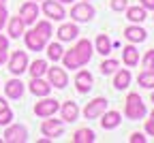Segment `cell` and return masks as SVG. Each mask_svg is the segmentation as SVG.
Returning a JSON list of instances; mask_svg holds the SVG:
<instances>
[{"label":"cell","instance_id":"cell-1","mask_svg":"<svg viewBox=\"0 0 154 143\" xmlns=\"http://www.w3.org/2000/svg\"><path fill=\"white\" fill-rule=\"evenodd\" d=\"M124 113H126V117H128V120H141V117L146 115V105H143V100H141V96H139V94L131 92V94L126 96V107H124Z\"/></svg>","mask_w":154,"mask_h":143},{"label":"cell","instance_id":"cell-2","mask_svg":"<svg viewBox=\"0 0 154 143\" xmlns=\"http://www.w3.org/2000/svg\"><path fill=\"white\" fill-rule=\"evenodd\" d=\"M26 68H28V56H26V51H19V49L13 51L11 58H9V71L13 75H22Z\"/></svg>","mask_w":154,"mask_h":143},{"label":"cell","instance_id":"cell-3","mask_svg":"<svg viewBox=\"0 0 154 143\" xmlns=\"http://www.w3.org/2000/svg\"><path fill=\"white\" fill-rule=\"evenodd\" d=\"M71 17L75 19V22H90V19L94 17V7L88 2H77L73 9H71Z\"/></svg>","mask_w":154,"mask_h":143},{"label":"cell","instance_id":"cell-4","mask_svg":"<svg viewBox=\"0 0 154 143\" xmlns=\"http://www.w3.org/2000/svg\"><path fill=\"white\" fill-rule=\"evenodd\" d=\"M58 109H60V103H58L56 98H43L41 103L34 105V113L38 117H51Z\"/></svg>","mask_w":154,"mask_h":143},{"label":"cell","instance_id":"cell-5","mask_svg":"<svg viewBox=\"0 0 154 143\" xmlns=\"http://www.w3.org/2000/svg\"><path fill=\"white\" fill-rule=\"evenodd\" d=\"M43 13L49 19H54V22H62L66 17L64 9H62V2H58V0H45L43 2Z\"/></svg>","mask_w":154,"mask_h":143},{"label":"cell","instance_id":"cell-6","mask_svg":"<svg viewBox=\"0 0 154 143\" xmlns=\"http://www.w3.org/2000/svg\"><path fill=\"white\" fill-rule=\"evenodd\" d=\"M47 73V81H49V86H54V88H66V84H69V75H66V71L64 68H58V66H54V68H47L45 71Z\"/></svg>","mask_w":154,"mask_h":143},{"label":"cell","instance_id":"cell-7","mask_svg":"<svg viewBox=\"0 0 154 143\" xmlns=\"http://www.w3.org/2000/svg\"><path fill=\"white\" fill-rule=\"evenodd\" d=\"M105 109H107V98L99 96V98L90 100V103L86 105L84 115H86V120H94V117H101V113H103Z\"/></svg>","mask_w":154,"mask_h":143},{"label":"cell","instance_id":"cell-8","mask_svg":"<svg viewBox=\"0 0 154 143\" xmlns=\"http://www.w3.org/2000/svg\"><path fill=\"white\" fill-rule=\"evenodd\" d=\"M73 51H75L77 60L82 62V66L90 62V58H92V53H94V51H92V43H90L88 38H82L79 43H77V45L73 47Z\"/></svg>","mask_w":154,"mask_h":143},{"label":"cell","instance_id":"cell-9","mask_svg":"<svg viewBox=\"0 0 154 143\" xmlns=\"http://www.w3.org/2000/svg\"><path fill=\"white\" fill-rule=\"evenodd\" d=\"M41 132L47 139H56V137H60L64 132V126H62L60 120H45L43 124H41Z\"/></svg>","mask_w":154,"mask_h":143},{"label":"cell","instance_id":"cell-10","mask_svg":"<svg viewBox=\"0 0 154 143\" xmlns=\"http://www.w3.org/2000/svg\"><path fill=\"white\" fill-rule=\"evenodd\" d=\"M26 139H28L26 126L15 124V126H9V128L5 130V141H9V143H24Z\"/></svg>","mask_w":154,"mask_h":143},{"label":"cell","instance_id":"cell-11","mask_svg":"<svg viewBox=\"0 0 154 143\" xmlns=\"http://www.w3.org/2000/svg\"><path fill=\"white\" fill-rule=\"evenodd\" d=\"M24 38H26L28 49H32V51H41V49L47 45V38H43V36L38 34L34 28H32V30H28V32H24Z\"/></svg>","mask_w":154,"mask_h":143},{"label":"cell","instance_id":"cell-12","mask_svg":"<svg viewBox=\"0 0 154 143\" xmlns=\"http://www.w3.org/2000/svg\"><path fill=\"white\" fill-rule=\"evenodd\" d=\"M19 17H22L24 24H34L38 17V7L36 2H24L22 9H19Z\"/></svg>","mask_w":154,"mask_h":143},{"label":"cell","instance_id":"cell-13","mask_svg":"<svg viewBox=\"0 0 154 143\" xmlns=\"http://www.w3.org/2000/svg\"><path fill=\"white\" fill-rule=\"evenodd\" d=\"M92 75L88 73V71H79L77 73V77H75V86H77V92H82V94H86V92H90L92 90Z\"/></svg>","mask_w":154,"mask_h":143},{"label":"cell","instance_id":"cell-14","mask_svg":"<svg viewBox=\"0 0 154 143\" xmlns=\"http://www.w3.org/2000/svg\"><path fill=\"white\" fill-rule=\"evenodd\" d=\"M101 117H103V120H101V126H103L105 130L116 128V126L122 122V115H120L118 111H107V109H105V111L101 113Z\"/></svg>","mask_w":154,"mask_h":143},{"label":"cell","instance_id":"cell-15","mask_svg":"<svg viewBox=\"0 0 154 143\" xmlns=\"http://www.w3.org/2000/svg\"><path fill=\"white\" fill-rule=\"evenodd\" d=\"M49 90H51L49 81H43L41 77H32V81H30V92H32L34 96H47Z\"/></svg>","mask_w":154,"mask_h":143},{"label":"cell","instance_id":"cell-16","mask_svg":"<svg viewBox=\"0 0 154 143\" xmlns=\"http://www.w3.org/2000/svg\"><path fill=\"white\" fill-rule=\"evenodd\" d=\"M60 113H62V120L64 122H75L77 117H79V107H77V103L69 100V103H64L60 107Z\"/></svg>","mask_w":154,"mask_h":143},{"label":"cell","instance_id":"cell-17","mask_svg":"<svg viewBox=\"0 0 154 143\" xmlns=\"http://www.w3.org/2000/svg\"><path fill=\"white\" fill-rule=\"evenodd\" d=\"M146 30L141 26H126L124 28V36L131 41V43H141V41H146Z\"/></svg>","mask_w":154,"mask_h":143},{"label":"cell","instance_id":"cell-18","mask_svg":"<svg viewBox=\"0 0 154 143\" xmlns=\"http://www.w3.org/2000/svg\"><path fill=\"white\" fill-rule=\"evenodd\" d=\"M5 92H7L9 98H22V94H24V84H22L19 79H11V81H7Z\"/></svg>","mask_w":154,"mask_h":143},{"label":"cell","instance_id":"cell-19","mask_svg":"<svg viewBox=\"0 0 154 143\" xmlns=\"http://www.w3.org/2000/svg\"><path fill=\"white\" fill-rule=\"evenodd\" d=\"M77 34H79V28L75 24H62L58 28V38L60 41H73V38H77Z\"/></svg>","mask_w":154,"mask_h":143},{"label":"cell","instance_id":"cell-20","mask_svg":"<svg viewBox=\"0 0 154 143\" xmlns=\"http://www.w3.org/2000/svg\"><path fill=\"white\" fill-rule=\"evenodd\" d=\"M126 19H131L133 24H141L146 19V9L139 5V7H126Z\"/></svg>","mask_w":154,"mask_h":143},{"label":"cell","instance_id":"cell-21","mask_svg":"<svg viewBox=\"0 0 154 143\" xmlns=\"http://www.w3.org/2000/svg\"><path fill=\"white\" fill-rule=\"evenodd\" d=\"M122 60H124L126 66H135V64L139 62V51L135 49L133 45H126V47L122 49Z\"/></svg>","mask_w":154,"mask_h":143},{"label":"cell","instance_id":"cell-22","mask_svg":"<svg viewBox=\"0 0 154 143\" xmlns=\"http://www.w3.org/2000/svg\"><path fill=\"white\" fill-rule=\"evenodd\" d=\"M24 22H22V17H11V22H9V36H13V38H19L24 34Z\"/></svg>","mask_w":154,"mask_h":143},{"label":"cell","instance_id":"cell-23","mask_svg":"<svg viewBox=\"0 0 154 143\" xmlns=\"http://www.w3.org/2000/svg\"><path fill=\"white\" fill-rule=\"evenodd\" d=\"M128 84H131V73H128L126 68H122V71H116L113 86L118 88V90H124V88H128Z\"/></svg>","mask_w":154,"mask_h":143},{"label":"cell","instance_id":"cell-24","mask_svg":"<svg viewBox=\"0 0 154 143\" xmlns=\"http://www.w3.org/2000/svg\"><path fill=\"white\" fill-rule=\"evenodd\" d=\"M94 130H90V128H79L75 135H73V143H92L94 141Z\"/></svg>","mask_w":154,"mask_h":143},{"label":"cell","instance_id":"cell-25","mask_svg":"<svg viewBox=\"0 0 154 143\" xmlns=\"http://www.w3.org/2000/svg\"><path fill=\"white\" fill-rule=\"evenodd\" d=\"M60 60L64 62V68H71V71H75V68H79V66H82V62L77 60V56H75L73 49H71V51H64Z\"/></svg>","mask_w":154,"mask_h":143},{"label":"cell","instance_id":"cell-26","mask_svg":"<svg viewBox=\"0 0 154 143\" xmlns=\"http://www.w3.org/2000/svg\"><path fill=\"white\" fill-rule=\"evenodd\" d=\"M137 81H139L141 88H148V90L154 88V68H146L143 73H139Z\"/></svg>","mask_w":154,"mask_h":143},{"label":"cell","instance_id":"cell-27","mask_svg":"<svg viewBox=\"0 0 154 143\" xmlns=\"http://www.w3.org/2000/svg\"><path fill=\"white\" fill-rule=\"evenodd\" d=\"M96 51H99L101 56H109L111 53V41L105 34H99V38H96Z\"/></svg>","mask_w":154,"mask_h":143},{"label":"cell","instance_id":"cell-28","mask_svg":"<svg viewBox=\"0 0 154 143\" xmlns=\"http://www.w3.org/2000/svg\"><path fill=\"white\" fill-rule=\"evenodd\" d=\"M26 71H30L32 77H41L47 71V62H45V60H34V62L30 64V68H26Z\"/></svg>","mask_w":154,"mask_h":143},{"label":"cell","instance_id":"cell-29","mask_svg":"<svg viewBox=\"0 0 154 143\" xmlns=\"http://www.w3.org/2000/svg\"><path fill=\"white\" fill-rule=\"evenodd\" d=\"M62 53H64V49L60 47V43H51V45H47V58L54 60V62H58V60L62 58Z\"/></svg>","mask_w":154,"mask_h":143},{"label":"cell","instance_id":"cell-30","mask_svg":"<svg viewBox=\"0 0 154 143\" xmlns=\"http://www.w3.org/2000/svg\"><path fill=\"white\" fill-rule=\"evenodd\" d=\"M118 66H120L118 60H103L99 68H101V73H103V75H111V73L118 71Z\"/></svg>","mask_w":154,"mask_h":143},{"label":"cell","instance_id":"cell-31","mask_svg":"<svg viewBox=\"0 0 154 143\" xmlns=\"http://www.w3.org/2000/svg\"><path fill=\"white\" fill-rule=\"evenodd\" d=\"M34 30L41 34L43 38H49L54 32H51V24L49 22H36V26H34Z\"/></svg>","mask_w":154,"mask_h":143},{"label":"cell","instance_id":"cell-32","mask_svg":"<svg viewBox=\"0 0 154 143\" xmlns=\"http://www.w3.org/2000/svg\"><path fill=\"white\" fill-rule=\"evenodd\" d=\"M11 120H13V111H11L9 107H5L2 111H0V126H7V124H11Z\"/></svg>","mask_w":154,"mask_h":143},{"label":"cell","instance_id":"cell-33","mask_svg":"<svg viewBox=\"0 0 154 143\" xmlns=\"http://www.w3.org/2000/svg\"><path fill=\"white\" fill-rule=\"evenodd\" d=\"M143 68H154V49L146 51V56H143Z\"/></svg>","mask_w":154,"mask_h":143},{"label":"cell","instance_id":"cell-34","mask_svg":"<svg viewBox=\"0 0 154 143\" xmlns=\"http://www.w3.org/2000/svg\"><path fill=\"white\" fill-rule=\"evenodd\" d=\"M126 7H128L126 0H111V9H113V11H118V13H120V11H124Z\"/></svg>","mask_w":154,"mask_h":143},{"label":"cell","instance_id":"cell-35","mask_svg":"<svg viewBox=\"0 0 154 143\" xmlns=\"http://www.w3.org/2000/svg\"><path fill=\"white\" fill-rule=\"evenodd\" d=\"M128 141H131V143H146V137H143L141 132H133Z\"/></svg>","mask_w":154,"mask_h":143},{"label":"cell","instance_id":"cell-36","mask_svg":"<svg viewBox=\"0 0 154 143\" xmlns=\"http://www.w3.org/2000/svg\"><path fill=\"white\" fill-rule=\"evenodd\" d=\"M7 17H9L7 9H5V7H0V30H2V26L7 24Z\"/></svg>","mask_w":154,"mask_h":143},{"label":"cell","instance_id":"cell-37","mask_svg":"<svg viewBox=\"0 0 154 143\" xmlns=\"http://www.w3.org/2000/svg\"><path fill=\"white\" fill-rule=\"evenodd\" d=\"M146 132H148L150 137H154V120H152V117L146 122Z\"/></svg>","mask_w":154,"mask_h":143},{"label":"cell","instance_id":"cell-38","mask_svg":"<svg viewBox=\"0 0 154 143\" xmlns=\"http://www.w3.org/2000/svg\"><path fill=\"white\" fill-rule=\"evenodd\" d=\"M139 2H141V7L148 11V9H152L154 11V0H139Z\"/></svg>","mask_w":154,"mask_h":143},{"label":"cell","instance_id":"cell-39","mask_svg":"<svg viewBox=\"0 0 154 143\" xmlns=\"http://www.w3.org/2000/svg\"><path fill=\"white\" fill-rule=\"evenodd\" d=\"M0 49H9V41H7V36H2V34H0Z\"/></svg>","mask_w":154,"mask_h":143},{"label":"cell","instance_id":"cell-40","mask_svg":"<svg viewBox=\"0 0 154 143\" xmlns=\"http://www.w3.org/2000/svg\"><path fill=\"white\" fill-rule=\"evenodd\" d=\"M7 62V49H0V64Z\"/></svg>","mask_w":154,"mask_h":143},{"label":"cell","instance_id":"cell-41","mask_svg":"<svg viewBox=\"0 0 154 143\" xmlns=\"http://www.w3.org/2000/svg\"><path fill=\"white\" fill-rule=\"evenodd\" d=\"M5 107H7V100H5V98H0V111H2Z\"/></svg>","mask_w":154,"mask_h":143},{"label":"cell","instance_id":"cell-42","mask_svg":"<svg viewBox=\"0 0 154 143\" xmlns=\"http://www.w3.org/2000/svg\"><path fill=\"white\" fill-rule=\"evenodd\" d=\"M58 2H73V0H58Z\"/></svg>","mask_w":154,"mask_h":143},{"label":"cell","instance_id":"cell-43","mask_svg":"<svg viewBox=\"0 0 154 143\" xmlns=\"http://www.w3.org/2000/svg\"><path fill=\"white\" fill-rule=\"evenodd\" d=\"M5 2H7V0H0V7H5Z\"/></svg>","mask_w":154,"mask_h":143},{"label":"cell","instance_id":"cell-44","mask_svg":"<svg viewBox=\"0 0 154 143\" xmlns=\"http://www.w3.org/2000/svg\"><path fill=\"white\" fill-rule=\"evenodd\" d=\"M152 103H154V92H152Z\"/></svg>","mask_w":154,"mask_h":143},{"label":"cell","instance_id":"cell-45","mask_svg":"<svg viewBox=\"0 0 154 143\" xmlns=\"http://www.w3.org/2000/svg\"><path fill=\"white\" fill-rule=\"evenodd\" d=\"M150 117H152V120H154V111H152V115H150Z\"/></svg>","mask_w":154,"mask_h":143}]
</instances>
